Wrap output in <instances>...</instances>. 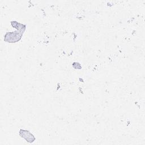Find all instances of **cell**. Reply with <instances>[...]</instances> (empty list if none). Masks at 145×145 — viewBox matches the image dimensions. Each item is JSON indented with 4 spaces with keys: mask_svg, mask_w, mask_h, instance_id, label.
Segmentation results:
<instances>
[{
    "mask_svg": "<svg viewBox=\"0 0 145 145\" xmlns=\"http://www.w3.org/2000/svg\"><path fill=\"white\" fill-rule=\"evenodd\" d=\"M23 34L22 32L18 30L11 32H7L4 36V40L10 43L16 42L22 39Z\"/></svg>",
    "mask_w": 145,
    "mask_h": 145,
    "instance_id": "6da1fadb",
    "label": "cell"
},
{
    "mask_svg": "<svg viewBox=\"0 0 145 145\" xmlns=\"http://www.w3.org/2000/svg\"><path fill=\"white\" fill-rule=\"evenodd\" d=\"M19 134L22 138H24L27 142L29 143H32L36 139L34 135L28 130L20 129Z\"/></svg>",
    "mask_w": 145,
    "mask_h": 145,
    "instance_id": "7a4b0ae2",
    "label": "cell"
},
{
    "mask_svg": "<svg viewBox=\"0 0 145 145\" xmlns=\"http://www.w3.org/2000/svg\"><path fill=\"white\" fill-rule=\"evenodd\" d=\"M11 25L13 27V28H16L18 31H19L23 33L24 32L25 30V27H26L25 25L19 23L16 21H12L11 22Z\"/></svg>",
    "mask_w": 145,
    "mask_h": 145,
    "instance_id": "3957f363",
    "label": "cell"
},
{
    "mask_svg": "<svg viewBox=\"0 0 145 145\" xmlns=\"http://www.w3.org/2000/svg\"><path fill=\"white\" fill-rule=\"evenodd\" d=\"M72 65H76V66H74V69H82V66H81L80 64L79 63H78V62H74L72 63Z\"/></svg>",
    "mask_w": 145,
    "mask_h": 145,
    "instance_id": "277c9868",
    "label": "cell"
}]
</instances>
